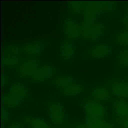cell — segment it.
I'll return each mask as SVG.
<instances>
[{
	"label": "cell",
	"instance_id": "1",
	"mask_svg": "<svg viewBox=\"0 0 128 128\" xmlns=\"http://www.w3.org/2000/svg\"><path fill=\"white\" fill-rule=\"evenodd\" d=\"M116 4L111 2H84V7L82 11L83 22L92 24L97 22L100 14L114 11Z\"/></svg>",
	"mask_w": 128,
	"mask_h": 128
},
{
	"label": "cell",
	"instance_id": "2",
	"mask_svg": "<svg viewBox=\"0 0 128 128\" xmlns=\"http://www.w3.org/2000/svg\"><path fill=\"white\" fill-rule=\"evenodd\" d=\"M29 96L28 90L24 84L16 82L11 84L3 98L5 106L9 108H18Z\"/></svg>",
	"mask_w": 128,
	"mask_h": 128
},
{
	"label": "cell",
	"instance_id": "3",
	"mask_svg": "<svg viewBox=\"0 0 128 128\" xmlns=\"http://www.w3.org/2000/svg\"><path fill=\"white\" fill-rule=\"evenodd\" d=\"M52 84L63 95L72 97L80 94L83 91V86L71 76L66 74L56 76L52 79Z\"/></svg>",
	"mask_w": 128,
	"mask_h": 128
},
{
	"label": "cell",
	"instance_id": "4",
	"mask_svg": "<svg viewBox=\"0 0 128 128\" xmlns=\"http://www.w3.org/2000/svg\"><path fill=\"white\" fill-rule=\"evenodd\" d=\"M81 38L84 40L94 42L100 40L106 32V25L101 22L88 24L82 22L81 25Z\"/></svg>",
	"mask_w": 128,
	"mask_h": 128
},
{
	"label": "cell",
	"instance_id": "5",
	"mask_svg": "<svg viewBox=\"0 0 128 128\" xmlns=\"http://www.w3.org/2000/svg\"><path fill=\"white\" fill-rule=\"evenodd\" d=\"M22 55L21 46L18 45H10L4 49L2 52V64L5 68H17L21 62Z\"/></svg>",
	"mask_w": 128,
	"mask_h": 128
},
{
	"label": "cell",
	"instance_id": "6",
	"mask_svg": "<svg viewBox=\"0 0 128 128\" xmlns=\"http://www.w3.org/2000/svg\"><path fill=\"white\" fill-rule=\"evenodd\" d=\"M47 114L49 120L54 125L61 126L66 119L65 109L60 102L52 101L49 102L47 106Z\"/></svg>",
	"mask_w": 128,
	"mask_h": 128
},
{
	"label": "cell",
	"instance_id": "7",
	"mask_svg": "<svg viewBox=\"0 0 128 128\" xmlns=\"http://www.w3.org/2000/svg\"><path fill=\"white\" fill-rule=\"evenodd\" d=\"M82 110L87 116L103 119L106 116V109L101 102L93 99H87L82 104Z\"/></svg>",
	"mask_w": 128,
	"mask_h": 128
},
{
	"label": "cell",
	"instance_id": "8",
	"mask_svg": "<svg viewBox=\"0 0 128 128\" xmlns=\"http://www.w3.org/2000/svg\"><path fill=\"white\" fill-rule=\"evenodd\" d=\"M40 66V62L38 58H27L21 61L18 66L16 68V72L20 77L31 78Z\"/></svg>",
	"mask_w": 128,
	"mask_h": 128
},
{
	"label": "cell",
	"instance_id": "9",
	"mask_svg": "<svg viewBox=\"0 0 128 128\" xmlns=\"http://www.w3.org/2000/svg\"><path fill=\"white\" fill-rule=\"evenodd\" d=\"M62 31L66 40L73 41L81 38V26L72 18H67L64 20Z\"/></svg>",
	"mask_w": 128,
	"mask_h": 128
},
{
	"label": "cell",
	"instance_id": "10",
	"mask_svg": "<svg viewBox=\"0 0 128 128\" xmlns=\"http://www.w3.org/2000/svg\"><path fill=\"white\" fill-rule=\"evenodd\" d=\"M56 69L50 64L41 65L31 77V81L35 83H42L55 77Z\"/></svg>",
	"mask_w": 128,
	"mask_h": 128
},
{
	"label": "cell",
	"instance_id": "11",
	"mask_svg": "<svg viewBox=\"0 0 128 128\" xmlns=\"http://www.w3.org/2000/svg\"><path fill=\"white\" fill-rule=\"evenodd\" d=\"M21 47L22 54L28 58H38L42 54L44 50V44L40 41L28 42Z\"/></svg>",
	"mask_w": 128,
	"mask_h": 128
},
{
	"label": "cell",
	"instance_id": "12",
	"mask_svg": "<svg viewBox=\"0 0 128 128\" xmlns=\"http://www.w3.org/2000/svg\"><path fill=\"white\" fill-rule=\"evenodd\" d=\"M112 49L107 42H100L92 46L88 51V55L91 58L102 60L111 55Z\"/></svg>",
	"mask_w": 128,
	"mask_h": 128
},
{
	"label": "cell",
	"instance_id": "13",
	"mask_svg": "<svg viewBox=\"0 0 128 128\" xmlns=\"http://www.w3.org/2000/svg\"><path fill=\"white\" fill-rule=\"evenodd\" d=\"M76 54V48L73 41L66 40L62 41L60 46V57L64 61H70L74 58Z\"/></svg>",
	"mask_w": 128,
	"mask_h": 128
},
{
	"label": "cell",
	"instance_id": "14",
	"mask_svg": "<svg viewBox=\"0 0 128 128\" xmlns=\"http://www.w3.org/2000/svg\"><path fill=\"white\" fill-rule=\"evenodd\" d=\"M92 98L100 102H106L111 98V92L107 88L99 86L92 90L91 92Z\"/></svg>",
	"mask_w": 128,
	"mask_h": 128
},
{
	"label": "cell",
	"instance_id": "15",
	"mask_svg": "<svg viewBox=\"0 0 128 128\" xmlns=\"http://www.w3.org/2000/svg\"><path fill=\"white\" fill-rule=\"evenodd\" d=\"M111 94L118 98H128V82L118 81L111 86Z\"/></svg>",
	"mask_w": 128,
	"mask_h": 128
},
{
	"label": "cell",
	"instance_id": "16",
	"mask_svg": "<svg viewBox=\"0 0 128 128\" xmlns=\"http://www.w3.org/2000/svg\"><path fill=\"white\" fill-rule=\"evenodd\" d=\"M23 121L30 128H52L48 121L37 116H26Z\"/></svg>",
	"mask_w": 128,
	"mask_h": 128
},
{
	"label": "cell",
	"instance_id": "17",
	"mask_svg": "<svg viewBox=\"0 0 128 128\" xmlns=\"http://www.w3.org/2000/svg\"><path fill=\"white\" fill-rule=\"evenodd\" d=\"M112 110L119 118L126 119L128 116V102L125 100H117L114 102Z\"/></svg>",
	"mask_w": 128,
	"mask_h": 128
},
{
	"label": "cell",
	"instance_id": "18",
	"mask_svg": "<svg viewBox=\"0 0 128 128\" xmlns=\"http://www.w3.org/2000/svg\"><path fill=\"white\" fill-rule=\"evenodd\" d=\"M106 121L102 119L95 118L86 116L84 119V124L87 128H102Z\"/></svg>",
	"mask_w": 128,
	"mask_h": 128
},
{
	"label": "cell",
	"instance_id": "19",
	"mask_svg": "<svg viewBox=\"0 0 128 128\" xmlns=\"http://www.w3.org/2000/svg\"><path fill=\"white\" fill-rule=\"evenodd\" d=\"M68 10L70 13L74 15H79L82 13L84 2L82 1H71L68 2Z\"/></svg>",
	"mask_w": 128,
	"mask_h": 128
},
{
	"label": "cell",
	"instance_id": "20",
	"mask_svg": "<svg viewBox=\"0 0 128 128\" xmlns=\"http://www.w3.org/2000/svg\"><path fill=\"white\" fill-rule=\"evenodd\" d=\"M115 41L118 45L128 48V30L123 29L116 35Z\"/></svg>",
	"mask_w": 128,
	"mask_h": 128
},
{
	"label": "cell",
	"instance_id": "21",
	"mask_svg": "<svg viewBox=\"0 0 128 128\" xmlns=\"http://www.w3.org/2000/svg\"><path fill=\"white\" fill-rule=\"evenodd\" d=\"M118 65L123 68H128V48H124L118 54Z\"/></svg>",
	"mask_w": 128,
	"mask_h": 128
},
{
	"label": "cell",
	"instance_id": "22",
	"mask_svg": "<svg viewBox=\"0 0 128 128\" xmlns=\"http://www.w3.org/2000/svg\"><path fill=\"white\" fill-rule=\"evenodd\" d=\"M11 119V114L10 111L6 108H4L2 110V121L3 124H6L10 121Z\"/></svg>",
	"mask_w": 128,
	"mask_h": 128
},
{
	"label": "cell",
	"instance_id": "23",
	"mask_svg": "<svg viewBox=\"0 0 128 128\" xmlns=\"http://www.w3.org/2000/svg\"><path fill=\"white\" fill-rule=\"evenodd\" d=\"M122 24H123L124 28V29L128 30V5L126 9V14H125V16L124 17V18L122 19Z\"/></svg>",
	"mask_w": 128,
	"mask_h": 128
},
{
	"label": "cell",
	"instance_id": "24",
	"mask_svg": "<svg viewBox=\"0 0 128 128\" xmlns=\"http://www.w3.org/2000/svg\"><path fill=\"white\" fill-rule=\"evenodd\" d=\"M7 128H22V125L19 121H14L11 122Z\"/></svg>",
	"mask_w": 128,
	"mask_h": 128
},
{
	"label": "cell",
	"instance_id": "25",
	"mask_svg": "<svg viewBox=\"0 0 128 128\" xmlns=\"http://www.w3.org/2000/svg\"><path fill=\"white\" fill-rule=\"evenodd\" d=\"M9 81V79H8V75L6 74V73H3L2 74V87L4 86H6V85L8 84Z\"/></svg>",
	"mask_w": 128,
	"mask_h": 128
},
{
	"label": "cell",
	"instance_id": "26",
	"mask_svg": "<svg viewBox=\"0 0 128 128\" xmlns=\"http://www.w3.org/2000/svg\"><path fill=\"white\" fill-rule=\"evenodd\" d=\"M117 128L115 126H114L113 124H112L111 123L108 122H105L103 128Z\"/></svg>",
	"mask_w": 128,
	"mask_h": 128
},
{
	"label": "cell",
	"instance_id": "27",
	"mask_svg": "<svg viewBox=\"0 0 128 128\" xmlns=\"http://www.w3.org/2000/svg\"><path fill=\"white\" fill-rule=\"evenodd\" d=\"M122 127L123 128H128V116L125 119L122 124Z\"/></svg>",
	"mask_w": 128,
	"mask_h": 128
},
{
	"label": "cell",
	"instance_id": "28",
	"mask_svg": "<svg viewBox=\"0 0 128 128\" xmlns=\"http://www.w3.org/2000/svg\"><path fill=\"white\" fill-rule=\"evenodd\" d=\"M74 128H87L86 127L84 124H78L75 126Z\"/></svg>",
	"mask_w": 128,
	"mask_h": 128
}]
</instances>
